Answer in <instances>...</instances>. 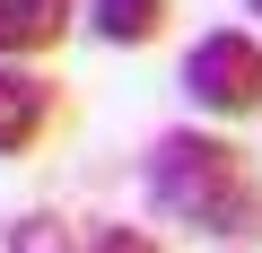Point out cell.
Listing matches in <instances>:
<instances>
[{
	"mask_svg": "<svg viewBox=\"0 0 262 253\" xmlns=\"http://www.w3.org/2000/svg\"><path fill=\"white\" fill-rule=\"evenodd\" d=\"M53 122H61V79L0 61V157H27L35 140H53Z\"/></svg>",
	"mask_w": 262,
	"mask_h": 253,
	"instance_id": "3",
	"label": "cell"
},
{
	"mask_svg": "<svg viewBox=\"0 0 262 253\" xmlns=\"http://www.w3.org/2000/svg\"><path fill=\"white\" fill-rule=\"evenodd\" d=\"M88 253H166V244H158L149 227H96V236H88Z\"/></svg>",
	"mask_w": 262,
	"mask_h": 253,
	"instance_id": "7",
	"label": "cell"
},
{
	"mask_svg": "<svg viewBox=\"0 0 262 253\" xmlns=\"http://www.w3.org/2000/svg\"><path fill=\"white\" fill-rule=\"evenodd\" d=\"M245 9H253V18H262V0H245Z\"/></svg>",
	"mask_w": 262,
	"mask_h": 253,
	"instance_id": "8",
	"label": "cell"
},
{
	"mask_svg": "<svg viewBox=\"0 0 262 253\" xmlns=\"http://www.w3.org/2000/svg\"><path fill=\"white\" fill-rule=\"evenodd\" d=\"M166 18H175V0H88V35L96 44H158L166 35Z\"/></svg>",
	"mask_w": 262,
	"mask_h": 253,
	"instance_id": "5",
	"label": "cell"
},
{
	"mask_svg": "<svg viewBox=\"0 0 262 253\" xmlns=\"http://www.w3.org/2000/svg\"><path fill=\"white\" fill-rule=\"evenodd\" d=\"M9 253H79V236H70V218H53V210H27V218L9 227Z\"/></svg>",
	"mask_w": 262,
	"mask_h": 253,
	"instance_id": "6",
	"label": "cell"
},
{
	"mask_svg": "<svg viewBox=\"0 0 262 253\" xmlns=\"http://www.w3.org/2000/svg\"><path fill=\"white\" fill-rule=\"evenodd\" d=\"M184 96H192L201 113H219V122H245V113H262V44H253L245 27H219V35H201V44L184 53Z\"/></svg>",
	"mask_w": 262,
	"mask_h": 253,
	"instance_id": "2",
	"label": "cell"
},
{
	"mask_svg": "<svg viewBox=\"0 0 262 253\" xmlns=\"http://www.w3.org/2000/svg\"><path fill=\"white\" fill-rule=\"evenodd\" d=\"M149 201L201 236H227V244H253L262 236V175L236 140L201 131V122H175V131L149 140Z\"/></svg>",
	"mask_w": 262,
	"mask_h": 253,
	"instance_id": "1",
	"label": "cell"
},
{
	"mask_svg": "<svg viewBox=\"0 0 262 253\" xmlns=\"http://www.w3.org/2000/svg\"><path fill=\"white\" fill-rule=\"evenodd\" d=\"M70 35V0H0V61H35Z\"/></svg>",
	"mask_w": 262,
	"mask_h": 253,
	"instance_id": "4",
	"label": "cell"
}]
</instances>
